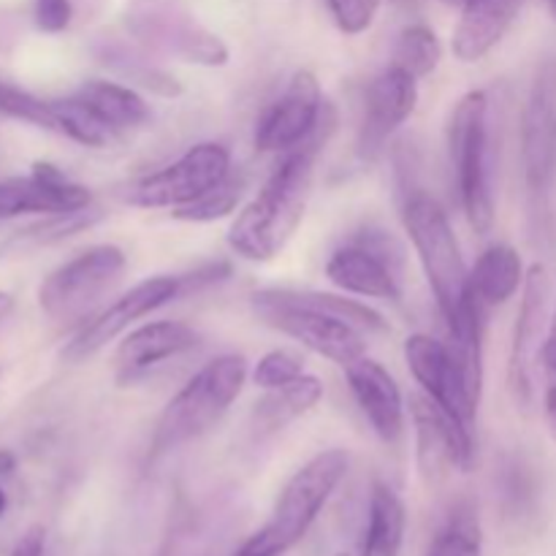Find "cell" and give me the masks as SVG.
<instances>
[{
  "label": "cell",
  "instance_id": "cell-1",
  "mask_svg": "<svg viewBox=\"0 0 556 556\" xmlns=\"http://www.w3.org/2000/svg\"><path fill=\"white\" fill-rule=\"evenodd\" d=\"M326 114L329 117H324L320 128L304 144L288 152L286 161L266 179L264 190L239 212L237 220L228 228V244L242 258L271 261L296 233L309 195H313L315 161L334 125L331 109Z\"/></svg>",
  "mask_w": 556,
  "mask_h": 556
},
{
  "label": "cell",
  "instance_id": "cell-2",
  "mask_svg": "<svg viewBox=\"0 0 556 556\" xmlns=\"http://www.w3.org/2000/svg\"><path fill=\"white\" fill-rule=\"evenodd\" d=\"M253 309L266 326L342 369L367 356L362 329H386V320L367 304L318 291L264 288L253 293Z\"/></svg>",
  "mask_w": 556,
  "mask_h": 556
},
{
  "label": "cell",
  "instance_id": "cell-3",
  "mask_svg": "<svg viewBox=\"0 0 556 556\" xmlns=\"http://www.w3.org/2000/svg\"><path fill=\"white\" fill-rule=\"evenodd\" d=\"M244 380H248L244 356L226 353L212 358L163 407L152 434V451L163 454L210 432L242 394Z\"/></svg>",
  "mask_w": 556,
  "mask_h": 556
},
{
  "label": "cell",
  "instance_id": "cell-4",
  "mask_svg": "<svg viewBox=\"0 0 556 556\" xmlns=\"http://www.w3.org/2000/svg\"><path fill=\"white\" fill-rule=\"evenodd\" d=\"M402 217H405L410 242L416 248L424 271H427L434 299H438L440 313H443L445 320L456 318L472 299V293L470 271H467L465 258H462L459 242H456L448 215L432 195L413 193L407 199Z\"/></svg>",
  "mask_w": 556,
  "mask_h": 556
},
{
  "label": "cell",
  "instance_id": "cell-5",
  "mask_svg": "<svg viewBox=\"0 0 556 556\" xmlns=\"http://www.w3.org/2000/svg\"><path fill=\"white\" fill-rule=\"evenodd\" d=\"M451 166L459 182V199L476 233L494 226V193L489 174V98L472 90L456 103L448 123Z\"/></svg>",
  "mask_w": 556,
  "mask_h": 556
},
{
  "label": "cell",
  "instance_id": "cell-6",
  "mask_svg": "<svg viewBox=\"0 0 556 556\" xmlns=\"http://www.w3.org/2000/svg\"><path fill=\"white\" fill-rule=\"evenodd\" d=\"M125 22L134 41L147 52L168 54L206 68L228 63L226 41L201 25L182 0H130Z\"/></svg>",
  "mask_w": 556,
  "mask_h": 556
},
{
  "label": "cell",
  "instance_id": "cell-7",
  "mask_svg": "<svg viewBox=\"0 0 556 556\" xmlns=\"http://www.w3.org/2000/svg\"><path fill=\"white\" fill-rule=\"evenodd\" d=\"M125 269V253L117 244H96L49 271L38 288V307L54 324L79 320Z\"/></svg>",
  "mask_w": 556,
  "mask_h": 556
},
{
  "label": "cell",
  "instance_id": "cell-8",
  "mask_svg": "<svg viewBox=\"0 0 556 556\" xmlns=\"http://www.w3.org/2000/svg\"><path fill=\"white\" fill-rule=\"evenodd\" d=\"M228 174H231V155L226 147L217 141H201L172 166L130 185L125 201L141 210H161V206L179 210L217 188Z\"/></svg>",
  "mask_w": 556,
  "mask_h": 556
},
{
  "label": "cell",
  "instance_id": "cell-9",
  "mask_svg": "<svg viewBox=\"0 0 556 556\" xmlns=\"http://www.w3.org/2000/svg\"><path fill=\"white\" fill-rule=\"evenodd\" d=\"M345 472L348 454L340 448L313 456L302 470L293 472V478L282 489L280 500H277L269 525H266V530L277 538V543L286 552L307 535V530L318 519L324 505L329 503L334 489L340 486Z\"/></svg>",
  "mask_w": 556,
  "mask_h": 556
},
{
  "label": "cell",
  "instance_id": "cell-10",
  "mask_svg": "<svg viewBox=\"0 0 556 556\" xmlns=\"http://www.w3.org/2000/svg\"><path fill=\"white\" fill-rule=\"evenodd\" d=\"M402 250L383 231H367L345 248L334 250L326 264V277L337 288L356 296L396 299L402 296Z\"/></svg>",
  "mask_w": 556,
  "mask_h": 556
},
{
  "label": "cell",
  "instance_id": "cell-11",
  "mask_svg": "<svg viewBox=\"0 0 556 556\" xmlns=\"http://www.w3.org/2000/svg\"><path fill=\"white\" fill-rule=\"evenodd\" d=\"M405 358L413 378L421 383L429 400L472 432L481 396L472 391L470 380L456 362L448 342H440L429 334H413L405 342Z\"/></svg>",
  "mask_w": 556,
  "mask_h": 556
},
{
  "label": "cell",
  "instance_id": "cell-12",
  "mask_svg": "<svg viewBox=\"0 0 556 556\" xmlns=\"http://www.w3.org/2000/svg\"><path fill=\"white\" fill-rule=\"evenodd\" d=\"M554 329V280L543 264L530 266L525 277V299H521L519 324L510 353V383L521 402L532 400L535 391V369L543 362L548 337Z\"/></svg>",
  "mask_w": 556,
  "mask_h": 556
},
{
  "label": "cell",
  "instance_id": "cell-13",
  "mask_svg": "<svg viewBox=\"0 0 556 556\" xmlns=\"http://www.w3.org/2000/svg\"><path fill=\"white\" fill-rule=\"evenodd\" d=\"M521 166L532 193H546L556 177V58L543 60L532 76L521 114Z\"/></svg>",
  "mask_w": 556,
  "mask_h": 556
},
{
  "label": "cell",
  "instance_id": "cell-14",
  "mask_svg": "<svg viewBox=\"0 0 556 556\" xmlns=\"http://www.w3.org/2000/svg\"><path fill=\"white\" fill-rule=\"evenodd\" d=\"M179 296H182V282H179V277L163 275V277L141 280L139 286H134L128 293H123L117 302L109 304L103 313H98L90 324L81 326V329L74 334V340L63 348L60 356L71 364L85 362V358L96 356L98 351H103L114 337L123 334L134 320L155 313L157 307H163V304L174 302V299Z\"/></svg>",
  "mask_w": 556,
  "mask_h": 556
},
{
  "label": "cell",
  "instance_id": "cell-15",
  "mask_svg": "<svg viewBox=\"0 0 556 556\" xmlns=\"http://www.w3.org/2000/svg\"><path fill=\"white\" fill-rule=\"evenodd\" d=\"M410 416L416 424L418 470L429 486L445 481L451 470H470L476 462V443L470 429L434 405L427 394L410 396Z\"/></svg>",
  "mask_w": 556,
  "mask_h": 556
},
{
  "label": "cell",
  "instance_id": "cell-16",
  "mask_svg": "<svg viewBox=\"0 0 556 556\" xmlns=\"http://www.w3.org/2000/svg\"><path fill=\"white\" fill-rule=\"evenodd\" d=\"M326 112L329 106H326L315 74L296 71L282 96L258 119L255 147L261 152H291L320 128Z\"/></svg>",
  "mask_w": 556,
  "mask_h": 556
},
{
  "label": "cell",
  "instance_id": "cell-17",
  "mask_svg": "<svg viewBox=\"0 0 556 556\" xmlns=\"http://www.w3.org/2000/svg\"><path fill=\"white\" fill-rule=\"evenodd\" d=\"M92 195L85 185H76L52 163H33L27 177H11L0 182V223L11 217L30 215H63V212L85 210Z\"/></svg>",
  "mask_w": 556,
  "mask_h": 556
},
{
  "label": "cell",
  "instance_id": "cell-18",
  "mask_svg": "<svg viewBox=\"0 0 556 556\" xmlns=\"http://www.w3.org/2000/svg\"><path fill=\"white\" fill-rule=\"evenodd\" d=\"M418 79L391 63L369 81L364 92V117L358 130V152L375 157L396 128L416 112Z\"/></svg>",
  "mask_w": 556,
  "mask_h": 556
},
{
  "label": "cell",
  "instance_id": "cell-19",
  "mask_svg": "<svg viewBox=\"0 0 556 556\" xmlns=\"http://www.w3.org/2000/svg\"><path fill=\"white\" fill-rule=\"evenodd\" d=\"M199 340V331L190 329L188 324H179V320H155V324L130 331L119 345L117 358H114L117 383L128 386L134 380L147 378L152 369L161 367L168 358L193 351Z\"/></svg>",
  "mask_w": 556,
  "mask_h": 556
},
{
  "label": "cell",
  "instance_id": "cell-20",
  "mask_svg": "<svg viewBox=\"0 0 556 556\" xmlns=\"http://www.w3.org/2000/svg\"><path fill=\"white\" fill-rule=\"evenodd\" d=\"M345 378L358 407L372 424L375 434L383 443H396L405 429V402H402V391L389 369L375 358L362 356L348 364Z\"/></svg>",
  "mask_w": 556,
  "mask_h": 556
},
{
  "label": "cell",
  "instance_id": "cell-21",
  "mask_svg": "<svg viewBox=\"0 0 556 556\" xmlns=\"http://www.w3.org/2000/svg\"><path fill=\"white\" fill-rule=\"evenodd\" d=\"M525 0H465L454 33V54L462 63L486 58L519 16Z\"/></svg>",
  "mask_w": 556,
  "mask_h": 556
},
{
  "label": "cell",
  "instance_id": "cell-22",
  "mask_svg": "<svg viewBox=\"0 0 556 556\" xmlns=\"http://www.w3.org/2000/svg\"><path fill=\"white\" fill-rule=\"evenodd\" d=\"M74 98L112 136L139 128L150 119V106L144 103V98L130 90L128 85H117V81H87L74 92Z\"/></svg>",
  "mask_w": 556,
  "mask_h": 556
},
{
  "label": "cell",
  "instance_id": "cell-23",
  "mask_svg": "<svg viewBox=\"0 0 556 556\" xmlns=\"http://www.w3.org/2000/svg\"><path fill=\"white\" fill-rule=\"evenodd\" d=\"M525 264L510 244H492L483 250L476 269L470 271V291L483 309H492L516 296L525 286Z\"/></svg>",
  "mask_w": 556,
  "mask_h": 556
},
{
  "label": "cell",
  "instance_id": "cell-24",
  "mask_svg": "<svg viewBox=\"0 0 556 556\" xmlns=\"http://www.w3.org/2000/svg\"><path fill=\"white\" fill-rule=\"evenodd\" d=\"M152 52H147L141 43H125V41H109L103 43L101 60L103 65L117 71L123 79L136 81L144 90L155 92L163 98H177L182 96V85L174 79L168 71H163L155 60L150 58Z\"/></svg>",
  "mask_w": 556,
  "mask_h": 556
},
{
  "label": "cell",
  "instance_id": "cell-25",
  "mask_svg": "<svg viewBox=\"0 0 556 556\" xmlns=\"http://www.w3.org/2000/svg\"><path fill=\"white\" fill-rule=\"evenodd\" d=\"M402 541H405V505L394 489L375 483L367 541L358 556H400Z\"/></svg>",
  "mask_w": 556,
  "mask_h": 556
},
{
  "label": "cell",
  "instance_id": "cell-26",
  "mask_svg": "<svg viewBox=\"0 0 556 556\" xmlns=\"http://www.w3.org/2000/svg\"><path fill=\"white\" fill-rule=\"evenodd\" d=\"M324 400V383L315 375H302L282 389H271L255 405V424L264 432H277L293 418L304 416Z\"/></svg>",
  "mask_w": 556,
  "mask_h": 556
},
{
  "label": "cell",
  "instance_id": "cell-27",
  "mask_svg": "<svg viewBox=\"0 0 556 556\" xmlns=\"http://www.w3.org/2000/svg\"><path fill=\"white\" fill-rule=\"evenodd\" d=\"M440 60H443V47H440V38L434 36V30H429L427 25H410L396 36L391 63L405 68L416 79L432 74Z\"/></svg>",
  "mask_w": 556,
  "mask_h": 556
},
{
  "label": "cell",
  "instance_id": "cell-28",
  "mask_svg": "<svg viewBox=\"0 0 556 556\" xmlns=\"http://www.w3.org/2000/svg\"><path fill=\"white\" fill-rule=\"evenodd\" d=\"M429 556H481V525L470 505H459L434 538Z\"/></svg>",
  "mask_w": 556,
  "mask_h": 556
},
{
  "label": "cell",
  "instance_id": "cell-29",
  "mask_svg": "<svg viewBox=\"0 0 556 556\" xmlns=\"http://www.w3.org/2000/svg\"><path fill=\"white\" fill-rule=\"evenodd\" d=\"M242 188H244V179L237 177V174H228L217 188H212L210 193L201 195L199 201L188 206H179L174 212L177 220H188V223H212V220H220V217L231 215L233 206L239 204L242 199Z\"/></svg>",
  "mask_w": 556,
  "mask_h": 556
},
{
  "label": "cell",
  "instance_id": "cell-30",
  "mask_svg": "<svg viewBox=\"0 0 556 556\" xmlns=\"http://www.w3.org/2000/svg\"><path fill=\"white\" fill-rule=\"evenodd\" d=\"M101 220V212L85 206V210L76 212H63V215H49V220L38 223V226L27 228V231L20 233V242H30V244H49L58 242V239L71 237V233H79L85 228L96 226Z\"/></svg>",
  "mask_w": 556,
  "mask_h": 556
},
{
  "label": "cell",
  "instance_id": "cell-31",
  "mask_svg": "<svg viewBox=\"0 0 556 556\" xmlns=\"http://www.w3.org/2000/svg\"><path fill=\"white\" fill-rule=\"evenodd\" d=\"M304 375V358L296 351H288V348H277L269 351L253 369V383L261 389H282V386L293 383L296 378Z\"/></svg>",
  "mask_w": 556,
  "mask_h": 556
},
{
  "label": "cell",
  "instance_id": "cell-32",
  "mask_svg": "<svg viewBox=\"0 0 556 556\" xmlns=\"http://www.w3.org/2000/svg\"><path fill=\"white\" fill-rule=\"evenodd\" d=\"M329 14L345 36H362L372 27L380 11V0H326Z\"/></svg>",
  "mask_w": 556,
  "mask_h": 556
},
{
  "label": "cell",
  "instance_id": "cell-33",
  "mask_svg": "<svg viewBox=\"0 0 556 556\" xmlns=\"http://www.w3.org/2000/svg\"><path fill=\"white\" fill-rule=\"evenodd\" d=\"M33 16L43 33H60L71 25L74 5H71V0H36Z\"/></svg>",
  "mask_w": 556,
  "mask_h": 556
},
{
  "label": "cell",
  "instance_id": "cell-34",
  "mask_svg": "<svg viewBox=\"0 0 556 556\" xmlns=\"http://www.w3.org/2000/svg\"><path fill=\"white\" fill-rule=\"evenodd\" d=\"M282 554H286V548H282L280 543H277V538L264 527V530L255 532V535L250 538V541L244 543V546L233 556H282Z\"/></svg>",
  "mask_w": 556,
  "mask_h": 556
},
{
  "label": "cell",
  "instance_id": "cell-35",
  "mask_svg": "<svg viewBox=\"0 0 556 556\" xmlns=\"http://www.w3.org/2000/svg\"><path fill=\"white\" fill-rule=\"evenodd\" d=\"M43 538L47 535H43L41 527H30L11 548V556H43Z\"/></svg>",
  "mask_w": 556,
  "mask_h": 556
},
{
  "label": "cell",
  "instance_id": "cell-36",
  "mask_svg": "<svg viewBox=\"0 0 556 556\" xmlns=\"http://www.w3.org/2000/svg\"><path fill=\"white\" fill-rule=\"evenodd\" d=\"M543 410H546L548 432H552V438H554V443H556V383L548 386L546 400H543Z\"/></svg>",
  "mask_w": 556,
  "mask_h": 556
},
{
  "label": "cell",
  "instance_id": "cell-37",
  "mask_svg": "<svg viewBox=\"0 0 556 556\" xmlns=\"http://www.w3.org/2000/svg\"><path fill=\"white\" fill-rule=\"evenodd\" d=\"M14 470H16V456L11 454V451L0 448V478L11 476Z\"/></svg>",
  "mask_w": 556,
  "mask_h": 556
},
{
  "label": "cell",
  "instance_id": "cell-38",
  "mask_svg": "<svg viewBox=\"0 0 556 556\" xmlns=\"http://www.w3.org/2000/svg\"><path fill=\"white\" fill-rule=\"evenodd\" d=\"M14 296H11V293H5V291H0V324H3L5 318H9L11 313H14Z\"/></svg>",
  "mask_w": 556,
  "mask_h": 556
},
{
  "label": "cell",
  "instance_id": "cell-39",
  "mask_svg": "<svg viewBox=\"0 0 556 556\" xmlns=\"http://www.w3.org/2000/svg\"><path fill=\"white\" fill-rule=\"evenodd\" d=\"M389 3H394L396 9H416V5L421 3V0H389Z\"/></svg>",
  "mask_w": 556,
  "mask_h": 556
},
{
  "label": "cell",
  "instance_id": "cell-40",
  "mask_svg": "<svg viewBox=\"0 0 556 556\" xmlns=\"http://www.w3.org/2000/svg\"><path fill=\"white\" fill-rule=\"evenodd\" d=\"M5 505H9V500H5L3 489H0V516H3V514H5Z\"/></svg>",
  "mask_w": 556,
  "mask_h": 556
},
{
  "label": "cell",
  "instance_id": "cell-41",
  "mask_svg": "<svg viewBox=\"0 0 556 556\" xmlns=\"http://www.w3.org/2000/svg\"><path fill=\"white\" fill-rule=\"evenodd\" d=\"M548 9H552V16L556 20V0H548Z\"/></svg>",
  "mask_w": 556,
  "mask_h": 556
},
{
  "label": "cell",
  "instance_id": "cell-42",
  "mask_svg": "<svg viewBox=\"0 0 556 556\" xmlns=\"http://www.w3.org/2000/svg\"><path fill=\"white\" fill-rule=\"evenodd\" d=\"M443 3H448V5H462V3H465V0H443Z\"/></svg>",
  "mask_w": 556,
  "mask_h": 556
}]
</instances>
